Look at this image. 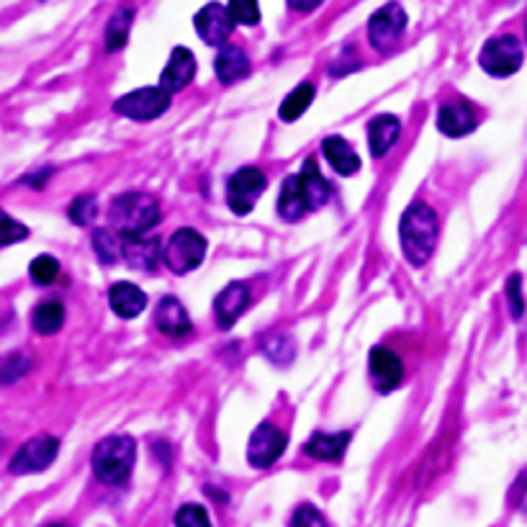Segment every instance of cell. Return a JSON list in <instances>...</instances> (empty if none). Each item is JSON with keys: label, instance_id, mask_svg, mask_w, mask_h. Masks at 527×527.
Here are the masks:
<instances>
[{"label": "cell", "instance_id": "obj_1", "mask_svg": "<svg viewBox=\"0 0 527 527\" xmlns=\"http://www.w3.org/2000/svg\"><path fill=\"white\" fill-rule=\"evenodd\" d=\"M160 204L150 193H124L114 198L111 211H108V222L119 237L134 240L144 237L157 222H160Z\"/></svg>", "mask_w": 527, "mask_h": 527}, {"label": "cell", "instance_id": "obj_2", "mask_svg": "<svg viewBox=\"0 0 527 527\" xmlns=\"http://www.w3.org/2000/svg\"><path fill=\"white\" fill-rule=\"evenodd\" d=\"M404 255L412 265H425L438 242V216L427 204H412L399 224Z\"/></svg>", "mask_w": 527, "mask_h": 527}, {"label": "cell", "instance_id": "obj_3", "mask_svg": "<svg viewBox=\"0 0 527 527\" xmlns=\"http://www.w3.org/2000/svg\"><path fill=\"white\" fill-rule=\"evenodd\" d=\"M137 458V445L126 435H114L96 445L93 450V471L103 484H124L129 479Z\"/></svg>", "mask_w": 527, "mask_h": 527}, {"label": "cell", "instance_id": "obj_4", "mask_svg": "<svg viewBox=\"0 0 527 527\" xmlns=\"http://www.w3.org/2000/svg\"><path fill=\"white\" fill-rule=\"evenodd\" d=\"M206 258V240L204 234H198L196 229H178L170 237L168 247H165V265L173 273L183 276L191 273L193 268L204 263Z\"/></svg>", "mask_w": 527, "mask_h": 527}, {"label": "cell", "instance_id": "obj_5", "mask_svg": "<svg viewBox=\"0 0 527 527\" xmlns=\"http://www.w3.org/2000/svg\"><path fill=\"white\" fill-rule=\"evenodd\" d=\"M479 62L489 75L494 78H507V75H515L522 67V47L512 34L494 36L484 44L479 54Z\"/></svg>", "mask_w": 527, "mask_h": 527}, {"label": "cell", "instance_id": "obj_6", "mask_svg": "<svg viewBox=\"0 0 527 527\" xmlns=\"http://www.w3.org/2000/svg\"><path fill=\"white\" fill-rule=\"evenodd\" d=\"M170 96L168 90L157 85V88H139L132 90V93H126L124 98L114 103L116 114L126 116V119L134 121H150L162 116L170 108Z\"/></svg>", "mask_w": 527, "mask_h": 527}, {"label": "cell", "instance_id": "obj_7", "mask_svg": "<svg viewBox=\"0 0 527 527\" xmlns=\"http://www.w3.org/2000/svg\"><path fill=\"white\" fill-rule=\"evenodd\" d=\"M404 29H407V11L399 3H389L378 8L368 21V39L378 52H389L402 39Z\"/></svg>", "mask_w": 527, "mask_h": 527}, {"label": "cell", "instance_id": "obj_8", "mask_svg": "<svg viewBox=\"0 0 527 527\" xmlns=\"http://www.w3.org/2000/svg\"><path fill=\"white\" fill-rule=\"evenodd\" d=\"M265 191V175L258 168H242L229 178L227 201L234 214H250Z\"/></svg>", "mask_w": 527, "mask_h": 527}, {"label": "cell", "instance_id": "obj_9", "mask_svg": "<svg viewBox=\"0 0 527 527\" xmlns=\"http://www.w3.org/2000/svg\"><path fill=\"white\" fill-rule=\"evenodd\" d=\"M60 450V440L52 435H39L31 438L18 448V453L11 461V474H39L47 466H52L54 456Z\"/></svg>", "mask_w": 527, "mask_h": 527}, {"label": "cell", "instance_id": "obj_10", "mask_svg": "<svg viewBox=\"0 0 527 527\" xmlns=\"http://www.w3.org/2000/svg\"><path fill=\"white\" fill-rule=\"evenodd\" d=\"M286 435L278 430L276 425H270V422H263L258 430L252 432L250 443H247V461L250 466L255 468H268L283 456V450H286Z\"/></svg>", "mask_w": 527, "mask_h": 527}, {"label": "cell", "instance_id": "obj_11", "mask_svg": "<svg viewBox=\"0 0 527 527\" xmlns=\"http://www.w3.org/2000/svg\"><path fill=\"white\" fill-rule=\"evenodd\" d=\"M234 29V18L222 3H209L196 13V31L209 47H224Z\"/></svg>", "mask_w": 527, "mask_h": 527}, {"label": "cell", "instance_id": "obj_12", "mask_svg": "<svg viewBox=\"0 0 527 527\" xmlns=\"http://www.w3.org/2000/svg\"><path fill=\"white\" fill-rule=\"evenodd\" d=\"M247 304H250V288L240 281L229 283L214 301V314L219 327H222V330H229V327L245 314Z\"/></svg>", "mask_w": 527, "mask_h": 527}, {"label": "cell", "instance_id": "obj_13", "mask_svg": "<svg viewBox=\"0 0 527 527\" xmlns=\"http://www.w3.org/2000/svg\"><path fill=\"white\" fill-rule=\"evenodd\" d=\"M193 75H196V57L191 54V49L186 47H175L173 54H170L168 67L162 70L160 85L168 93H178L186 85H191Z\"/></svg>", "mask_w": 527, "mask_h": 527}, {"label": "cell", "instance_id": "obj_14", "mask_svg": "<svg viewBox=\"0 0 527 527\" xmlns=\"http://www.w3.org/2000/svg\"><path fill=\"white\" fill-rule=\"evenodd\" d=\"M438 129L445 137H466L476 129L474 108L466 101L443 103L438 111Z\"/></svg>", "mask_w": 527, "mask_h": 527}, {"label": "cell", "instance_id": "obj_15", "mask_svg": "<svg viewBox=\"0 0 527 527\" xmlns=\"http://www.w3.org/2000/svg\"><path fill=\"white\" fill-rule=\"evenodd\" d=\"M404 366L399 355L386 348H376L371 353V378L378 391H391L402 384Z\"/></svg>", "mask_w": 527, "mask_h": 527}, {"label": "cell", "instance_id": "obj_16", "mask_svg": "<svg viewBox=\"0 0 527 527\" xmlns=\"http://www.w3.org/2000/svg\"><path fill=\"white\" fill-rule=\"evenodd\" d=\"M155 324L157 330L168 337H186L188 332H191V317H188L186 306L180 304L175 296H165V299L157 304Z\"/></svg>", "mask_w": 527, "mask_h": 527}, {"label": "cell", "instance_id": "obj_17", "mask_svg": "<svg viewBox=\"0 0 527 527\" xmlns=\"http://www.w3.org/2000/svg\"><path fill=\"white\" fill-rule=\"evenodd\" d=\"M296 180H299L301 193H304L306 204H309V209L312 211L330 201L332 188H330V183L322 178V173H319L317 162L314 160H306L304 165H301V170L296 173Z\"/></svg>", "mask_w": 527, "mask_h": 527}, {"label": "cell", "instance_id": "obj_18", "mask_svg": "<svg viewBox=\"0 0 527 527\" xmlns=\"http://www.w3.org/2000/svg\"><path fill=\"white\" fill-rule=\"evenodd\" d=\"M108 304L119 317L134 319L137 314H142V309L147 306V296L142 294V288H137L134 283L121 281L116 286H111L108 291Z\"/></svg>", "mask_w": 527, "mask_h": 527}, {"label": "cell", "instance_id": "obj_19", "mask_svg": "<svg viewBox=\"0 0 527 527\" xmlns=\"http://www.w3.org/2000/svg\"><path fill=\"white\" fill-rule=\"evenodd\" d=\"M216 78L222 80V83H237L250 72V60H247V54L242 52L240 47H234V44H224L216 54Z\"/></svg>", "mask_w": 527, "mask_h": 527}, {"label": "cell", "instance_id": "obj_20", "mask_svg": "<svg viewBox=\"0 0 527 527\" xmlns=\"http://www.w3.org/2000/svg\"><path fill=\"white\" fill-rule=\"evenodd\" d=\"M399 119L391 114H381L368 124V144H371L373 157H384L399 139Z\"/></svg>", "mask_w": 527, "mask_h": 527}, {"label": "cell", "instance_id": "obj_21", "mask_svg": "<svg viewBox=\"0 0 527 527\" xmlns=\"http://www.w3.org/2000/svg\"><path fill=\"white\" fill-rule=\"evenodd\" d=\"M348 445H350L348 432H335V435L317 432V435H312V440L304 445V453L306 456L317 458V461H340Z\"/></svg>", "mask_w": 527, "mask_h": 527}, {"label": "cell", "instance_id": "obj_22", "mask_svg": "<svg viewBox=\"0 0 527 527\" xmlns=\"http://www.w3.org/2000/svg\"><path fill=\"white\" fill-rule=\"evenodd\" d=\"M322 152L332 168L340 175H355L360 170V157L342 137H327L322 142Z\"/></svg>", "mask_w": 527, "mask_h": 527}, {"label": "cell", "instance_id": "obj_23", "mask_svg": "<svg viewBox=\"0 0 527 527\" xmlns=\"http://www.w3.org/2000/svg\"><path fill=\"white\" fill-rule=\"evenodd\" d=\"M278 211H281V216L286 219V222H299L301 216L312 211L309 209V204H306L304 193H301L296 175L283 180L281 196H278Z\"/></svg>", "mask_w": 527, "mask_h": 527}, {"label": "cell", "instance_id": "obj_24", "mask_svg": "<svg viewBox=\"0 0 527 527\" xmlns=\"http://www.w3.org/2000/svg\"><path fill=\"white\" fill-rule=\"evenodd\" d=\"M124 258L126 263L137 270H155L162 258L160 245L155 240H144V237L124 240Z\"/></svg>", "mask_w": 527, "mask_h": 527}, {"label": "cell", "instance_id": "obj_25", "mask_svg": "<svg viewBox=\"0 0 527 527\" xmlns=\"http://www.w3.org/2000/svg\"><path fill=\"white\" fill-rule=\"evenodd\" d=\"M132 21H134V8H121V11H116L114 16H111V21H108V26H106L108 52H119V49L124 47L126 39H129Z\"/></svg>", "mask_w": 527, "mask_h": 527}, {"label": "cell", "instance_id": "obj_26", "mask_svg": "<svg viewBox=\"0 0 527 527\" xmlns=\"http://www.w3.org/2000/svg\"><path fill=\"white\" fill-rule=\"evenodd\" d=\"M312 101H314V85L301 83L299 88H294L286 98H283L278 116H281L283 121H296L301 114H304L306 108L312 106Z\"/></svg>", "mask_w": 527, "mask_h": 527}, {"label": "cell", "instance_id": "obj_27", "mask_svg": "<svg viewBox=\"0 0 527 527\" xmlns=\"http://www.w3.org/2000/svg\"><path fill=\"white\" fill-rule=\"evenodd\" d=\"M62 322H65V309L60 301H44L34 309V330L39 335H54L60 332Z\"/></svg>", "mask_w": 527, "mask_h": 527}, {"label": "cell", "instance_id": "obj_28", "mask_svg": "<svg viewBox=\"0 0 527 527\" xmlns=\"http://www.w3.org/2000/svg\"><path fill=\"white\" fill-rule=\"evenodd\" d=\"M93 247L101 263H116L124 255V237H119L114 229H98L93 234Z\"/></svg>", "mask_w": 527, "mask_h": 527}, {"label": "cell", "instance_id": "obj_29", "mask_svg": "<svg viewBox=\"0 0 527 527\" xmlns=\"http://www.w3.org/2000/svg\"><path fill=\"white\" fill-rule=\"evenodd\" d=\"M229 13H232L234 24L255 26L260 21L258 0H229Z\"/></svg>", "mask_w": 527, "mask_h": 527}, {"label": "cell", "instance_id": "obj_30", "mask_svg": "<svg viewBox=\"0 0 527 527\" xmlns=\"http://www.w3.org/2000/svg\"><path fill=\"white\" fill-rule=\"evenodd\" d=\"M60 276V263L49 255H42L31 263V281L39 283V286H49V283L57 281Z\"/></svg>", "mask_w": 527, "mask_h": 527}, {"label": "cell", "instance_id": "obj_31", "mask_svg": "<svg viewBox=\"0 0 527 527\" xmlns=\"http://www.w3.org/2000/svg\"><path fill=\"white\" fill-rule=\"evenodd\" d=\"M98 216V204H96V198L93 196H80L72 201L70 206V219L75 224H80V227H88L93 219Z\"/></svg>", "mask_w": 527, "mask_h": 527}, {"label": "cell", "instance_id": "obj_32", "mask_svg": "<svg viewBox=\"0 0 527 527\" xmlns=\"http://www.w3.org/2000/svg\"><path fill=\"white\" fill-rule=\"evenodd\" d=\"M26 237H29V229H26L21 222H16V219H11L6 211L0 209V247L21 242L26 240Z\"/></svg>", "mask_w": 527, "mask_h": 527}, {"label": "cell", "instance_id": "obj_33", "mask_svg": "<svg viewBox=\"0 0 527 527\" xmlns=\"http://www.w3.org/2000/svg\"><path fill=\"white\" fill-rule=\"evenodd\" d=\"M175 527H211V522L204 507L186 504V507H180L178 515H175Z\"/></svg>", "mask_w": 527, "mask_h": 527}, {"label": "cell", "instance_id": "obj_34", "mask_svg": "<svg viewBox=\"0 0 527 527\" xmlns=\"http://www.w3.org/2000/svg\"><path fill=\"white\" fill-rule=\"evenodd\" d=\"M26 368H29V360H26V355H21V353L8 355V358L0 360V381H3V384H8V381H16V378L24 376Z\"/></svg>", "mask_w": 527, "mask_h": 527}, {"label": "cell", "instance_id": "obj_35", "mask_svg": "<svg viewBox=\"0 0 527 527\" xmlns=\"http://www.w3.org/2000/svg\"><path fill=\"white\" fill-rule=\"evenodd\" d=\"M291 527H327V520H324V515L317 510V507L304 504V507L296 510L294 520H291Z\"/></svg>", "mask_w": 527, "mask_h": 527}, {"label": "cell", "instance_id": "obj_36", "mask_svg": "<svg viewBox=\"0 0 527 527\" xmlns=\"http://www.w3.org/2000/svg\"><path fill=\"white\" fill-rule=\"evenodd\" d=\"M507 299H510V312L512 317L520 319L522 312H525V299H522V278L512 276L507 281Z\"/></svg>", "mask_w": 527, "mask_h": 527}, {"label": "cell", "instance_id": "obj_37", "mask_svg": "<svg viewBox=\"0 0 527 527\" xmlns=\"http://www.w3.org/2000/svg\"><path fill=\"white\" fill-rule=\"evenodd\" d=\"M288 6L294 8V11L309 13V11H314V8L322 6V0H288Z\"/></svg>", "mask_w": 527, "mask_h": 527}, {"label": "cell", "instance_id": "obj_38", "mask_svg": "<svg viewBox=\"0 0 527 527\" xmlns=\"http://www.w3.org/2000/svg\"><path fill=\"white\" fill-rule=\"evenodd\" d=\"M47 527H65V525H47Z\"/></svg>", "mask_w": 527, "mask_h": 527}]
</instances>
